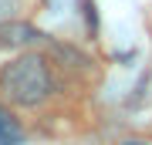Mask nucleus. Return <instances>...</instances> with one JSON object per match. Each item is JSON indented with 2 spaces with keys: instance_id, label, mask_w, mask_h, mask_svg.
Wrapping results in <instances>:
<instances>
[{
  "instance_id": "obj_1",
  "label": "nucleus",
  "mask_w": 152,
  "mask_h": 145,
  "mask_svg": "<svg viewBox=\"0 0 152 145\" xmlns=\"http://www.w3.org/2000/svg\"><path fill=\"white\" fill-rule=\"evenodd\" d=\"M0 91L17 108H41L54 95V74H51L48 58L37 51L17 54V58L0 71Z\"/></svg>"
},
{
  "instance_id": "obj_2",
  "label": "nucleus",
  "mask_w": 152,
  "mask_h": 145,
  "mask_svg": "<svg viewBox=\"0 0 152 145\" xmlns=\"http://www.w3.org/2000/svg\"><path fill=\"white\" fill-rule=\"evenodd\" d=\"M0 145H24V128L4 105H0Z\"/></svg>"
},
{
  "instance_id": "obj_3",
  "label": "nucleus",
  "mask_w": 152,
  "mask_h": 145,
  "mask_svg": "<svg viewBox=\"0 0 152 145\" xmlns=\"http://www.w3.org/2000/svg\"><path fill=\"white\" fill-rule=\"evenodd\" d=\"M0 34H4V41H10V44H24V41L41 37L34 27H27V24H17V20H10V24H0Z\"/></svg>"
},
{
  "instance_id": "obj_4",
  "label": "nucleus",
  "mask_w": 152,
  "mask_h": 145,
  "mask_svg": "<svg viewBox=\"0 0 152 145\" xmlns=\"http://www.w3.org/2000/svg\"><path fill=\"white\" fill-rule=\"evenodd\" d=\"M122 145H149L145 138H129V142H122Z\"/></svg>"
},
{
  "instance_id": "obj_5",
  "label": "nucleus",
  "mask_w": 152,
  "mask_h": 145,
  "mask_svg": "<svg viewBox=\"0 0 152 145\" xmlns=\"http://www.w3.org/2000/svg\"><path fill=\"white\" fill-rule=\"evenodd\" d=\"M4 20H7V14H4V7H0V24H4Z\"/></svg>"
}]
</instances>
